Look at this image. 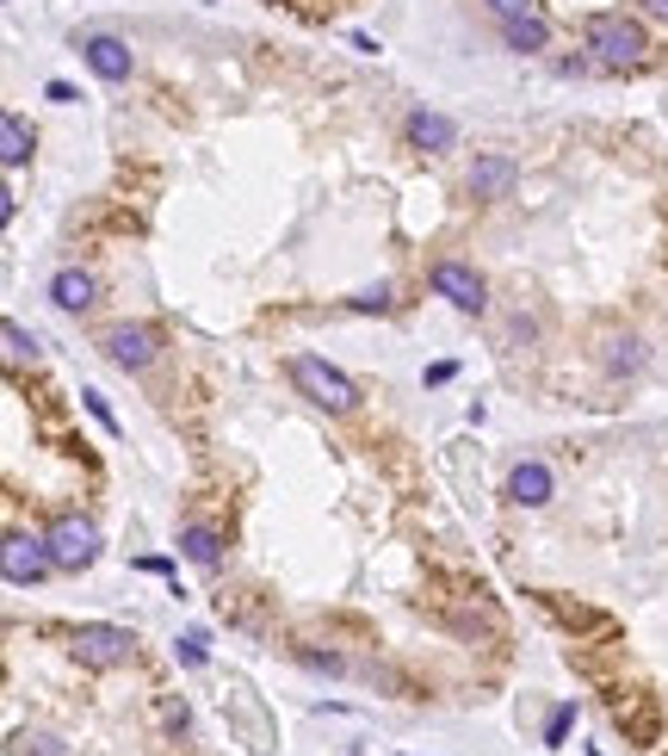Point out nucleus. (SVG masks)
Instances as JSON below:
<instances>
[{
  "instance_id": "4",
  "label": "nucleus",
  "mask_w": 668,
  "mask_h": 756,
  "mask_svg": "<svg viewBox=\"0 0 668 756\" xmlns=\"http://www.w3.org/2000/svg\"><path fill=\"white\" fill-rule=\"evenodd\" d=\"M130 651H137V639L125 627H81L75 632V658L87 670H118V663H130Z\"/></svg>"
},
{
  "instance_id": "12",
  "label": "nucleus",
  "mask_w": 668,
  "mask_h": 756,
  "mask_svg": "<svg viewBox=\"0 0 668 756\" xmlns=\"http://www.w3.org/2000/svg\"><path fill=\"white\" fill-rule=\"evenodd\" d=\"M513 180H520V168H513L508 156H477L470 161V192H477V199H508Z\"/></svg>"
},
{
  "instance_id": "13",
  "label": "nucleus",
  "mask_w": 668,
  "mask_h": 756,
  "mask_svg": "<svg viewBox=\"0 0 668 756\" xmlns=\"http://www.w3.org/2000/svg\"><path fill=\"white\" fill-rule=\"evenodd\" d=\"M180 558H192L199 570H218L223 565V534L204 527V521H187V527H180Z\"/></svg>"
},
{
  "instance_id": "10",
  "label": "nucleus",
  "mask_w": 668,
  "mask_h": 756,
  "mask_svg": "<svg viewBox=\"0 0 668 756\" xmlns=\"http://www.w3.org/2000/svg\"><path fill=\"white\" fill-rule=\"evenodd\" d=\"M551 490H558V477H551L544 459H520V465L508 472V503H520V508H544Z\"/></svg>"
},
{
  "instance_id": "8",
  "label": "nucleus",
  "mask_w": 668,
  "mask_h": 756,
  "mask_svg": "<svg viewBox=\"0 0 668 756\" xmlns=\"http://www.w3.org/2000/svg\"><path fill=\"white\" fill-rule=\"evenodd\" d=\"M75 50H81V63L94 69L99 81H130V44H125V38L87 32V38H75Z\"/></svg>"
},
{
  "instance_id": "1",
  "label": "nucleus",
  "mask_w": 668,
  "mask_h": 756,
  "mask_svg": "<svg viewBox=\"0 0 668 756\" xmlns=\"http://www.w3.org/2000/svg\"><path fill=\"white\" fill-rule=\"evenodd\" d=\"M582 44L594 50L601 69H637L644 56H650V32H644L637 19H625V13H594L589 25H582Z\"/></svg>"
},
{
  "instance_id": "6",
  "label": "nucleus",
  "mask_w": 668,
  "mask_h": 756,
  "mask_svg": "<svg viewBox=\"0 0 668 756\" xmlns=\"http://www.w3.org/2000/svg\"><path fill=\"white\" fill-rule=\"evenodd\" d=\"M223 707H230L235 732L248 738V750H273V720H266V707L254 701V689H248L242 676L230 682V694H223Z\"/></svg>"
},
{
  "instance_id": "15",
  "label": "nucleus",
  "mask_w": 668,
  "mask_h": 756,
  "mask_svg": "<svg viewBox=\"0 0 668 756\" xmlns=\"http://www.w3.org/2000/svg\"><path fill=\"white\" fill-rule=\"evenodd\" d=\"M501 38H508V50L532 56V50H544V44H551V25H544L539 13H527V19H501Z\"/></svg>"
},
{
  "instance_id": "17",
  "label": "nucleus",
  "mask_w": 668,
  "mask_h": 756,
  "mask_svg": "<svg viewBox=\"0 0 668 756\" xmlns=\"http://www.w3.org/2000/svg\"><path fill=\"white\" fill-rule=\"evenodd\" d=\"M173 658L187 663V670H204V663H211V632H204V627L180 632V639H173Z\"/></svg>"
},
{
  "instance_id": "14",
  "label": "nucleus",
  "mask_w": 668,
  "mask_h": 756,
  "mask_svg": "<svg viewBox=\"0 0 668 756\" xmlns=\"http://www.w3.org/2000/svg\"><path fill=\"white\" fill-rule=\"evenodd\" d=\"M94 273H81V267H63L56 273V280H50V298L63 304V311H87V304H94Z\"/></svg>"
},
{
  "instance_id": "3",
  "label": "nucleus",
  "mask_w": 668,
  "mask_h": 756,
  "mask_svg": "<svg viewBox=\"0 0 668 756\" xmlns=\"http://www.w3.org/2000/svg\"><path fill=\"white\" fill-rule=\"evenodd\" d=\"M44 539H50V558H56V570H75V577L99 558V527H94L87 515H56Z\"/></svg>"
},
{
  "instance_id": "19",
  "label": "nucleus",
  "mask_w": 668,
  "mask_h": 756,
  "mask_svg": "<svg viewBox=\"0 0 668 756\" xmlns=\"http://www.w3.org/2000/svg\"><path fill=\"white\" fill-rule=\"evenodd\" d=\"M7 354H13V360H32V354H38V335L25 329V323H7Z\"/></svg>"
},
{
  "instance_id": "24",
  "label": "nucleus",
  "mask_w": 668,
  "mask_h": 756,
  "mask_svg": "<svg viewBox=\"0 0 668 756\" xmlns=\"http://www.w3.org/2000/svg\"><path fill=\"white\" fill-rule=\"evenodd\" d=\"M161 720H168L173 732H187V720H192V713H187V701H168V707H161Z\"/></svg>"
},
{
  "instance_id": "7",
  "label": "nucleus",
  "mask_w": 668,
  "mask_h": 756,
  "mask_svg": "<svg viewBox=\"0 0 668 756\" xmlns=\"http://www.w3.org/2000/svg\"><path fill=\"white\" fill-rule=\"evenodd\" d=\"M434 292H439V298H452L465 316L489 311V292H483V280L465 267V261H439V267H434Z\"/></svg>"
},
{
  "instance_id": "16",
  "label": "nucleus",
  "mask_w": 668,
  "mask_h": 756,
  "mask_svg": "<svg viewBox=\"0 0 668 756\" xmlns=\"http://www.w3.org/2000/svg\"><path fill=\"white\" fill-rule=\"evenodd\" d=\"M0 161H7V168H25V161H32V130H25L19 112L0 118Z\"/></svg>"
},
{
  "instance_id": "9",
  "label": "nucleus",
  "mask_w": 668,
  "mask_h": 756,
  "mask_svg": "<svg viewBox=\"0 0 668 756\" xmlns=\"http://www.w3.org/2000/svg\"><path fill=\"white\" fill-rule=\"evenodd\" d=\"M106 360L112 366H125V372H142V366L156 360V329H137V323H118V329H106Z\"/></svg>"
},
{
  "instance_id": "22",
  "label": "nucleus",
  "mask_w": 668,
  "mask_h": 756,
  "mask_svg": "<svg viewBox=\"0 0 668 756\" xmlns=\"http://www.w3.org/2000/svg\"><path fill=\"white\" fill-rule=\"evenodd\" d=\"M489 13L496 19H527V13H539V0H489Z\"/></svg>"
},
{
  "instance_id": "2",
  "label": "nucleus",
  "mask_w": 668,
  "mask_h": 756,
  "mask_svg": "<svg viewBox=\"0 0 668 756\" xmlns=\"http://www.w3.org/2000/svg\"><path fill=\"white\" fill-rule=\"evenodd\" d=\"M291 385H297L304 397H310V403L335 410V416H347V410L359 403L353 378H347V372H335V366H328V360H316V354H297V360H291Z\"/></svg>"
},
{
  "instance_id": "20",
  "label": "nucleus",
  "mask_w": 668,
  "mask_h": 756,
  "mask_svg": "<svg viewBox=\"0 0 668 756\" xmlns=\"http://www.w3.org/2000/svg\"><path fill=\"white\" fill-rule=\"evenodd\" d=\"M570 725H575V707L563 701V707L551 713V720H544V744H563V738H570Z\"/></svg>"
},
{
  "instance_id": "25",
  "label": "nucleus",
  "mask_w": 668,
  "mask_h": 756,
  "mask_svg": "<svg viewBox=\"0 0 668 756\" xmlns=\"http://www.w3.org/2000/svg\"><path fill=\"white\" fill-rule=\"evenodd\" d=\"M44 94H50V99H56V106H75V87H68V81H50Z\"/></svg>"
},
{
  "instance_id": "26",
  "label": "nucleus",
  "mask_w": 668,
  "mask_h": 756,
  "mask_svg": "<svg viewBox=\"0 0 668 756\" xmlns=\"http://www.w3.org/2000/svg\"><path fill=\"white\" fill-rule=\"evenodd\" d=\"M25 744H32V756H63V744H56V738H25Z\"/></svg>"
},
{
  "instance_id": "11",
  "label": "nucleus",
  "mask_w": 668,
  "mask_h": 756,
  "mask_svg": "<svg viewBox=\"0 0 668 756\" xmlns=\"http://www.w3.org/2000/svg\"><path fill=\"white\" fill-rule=\"evenodd\" d=\"M403 137H409V149H427V156H439V149H452V143H458V125H452L446 112H409Z\"/></svg>"
},
{
  "instance_id": "27",
  "label": "nucleus",
  "mask_w": 668,
  "mask_h": 756,
  "mask_svg": "<svg viewBox=\"0 0 668 756\" xmlns=\"http://www.w3.org/2000/svg\"><path fill=\"white\" fill-rule=\"evenodd\" d=\"M644 7H650L656 19H668V0H644Z\"/></svg>"
},
{
  "instance_id": "18",
  "label": "nucleus",
  "mask_w": 668,
  "mask_h": 756,
  "mask_svg": "<svg viewBox=\"0 0 668 756\" xmlns=\"http://www.w3.org/2000/svg\"><path fill=\"white\" fill-rule=\"evenodd\" d=\"M637 366H644L637 335H613V342H606V372H637Z\"/></svg>"
},
{
  "instance_id": "5",
  "label": "nucleus",
  "mask_w": 668,
  "mask_h": 756,
  "mask_svg": "<svg viewBox=\"0 0 668 756\" xmlns=\"http://www.w3.org/2000/svg\"><path fill=\"white\" fill-rule=\"evenodd\" d=\"M7 584L13 589H32L44 570H56V558H50V539H32V534H7Z\"/></svg>"
},
{
  "instance_id": "23",
  "label": "nucleus",
  "mask_w": 668,
  "mask_h": 756,
  "mask_svg": "<svg viewBox=\"0 0 668 756\" xmlns=\"http://www.w3.org/2000/svg\"><path fill=\"white\" fill-rule=\"evenodd\" d=\"M81 397H87V410H94V422L106 428V434H118V416L106 410V397H99V391H81Z\"/></svg>"
},
{
  "instance_id": "21",
  "label": "nucleus",
  "mask_w": 668,
  "mask_h": 756,
  "mask_svg": "<svg viewBox=\"0 0 668 756\" xmlns=\"http://www.w3.org/2000/svg\"><path fill=\"white\" fill-rule=\"evenodd\" d=\"M353 311H390V285H384V280H378V285H365V292L353 298Z\"/></svg>"
}]
</instances>
